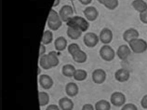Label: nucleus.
Instances as JSON below:
<instances>
[{"label":"nucleus","instance_id":"obj_36","mask_svg":"<svg viewBox=\"0 0 147 110\" xmlns=\"http://www.w3.org/2000/svg\"><path fill=\"white\" fill-rule=\"evenodd\" d=\"M92 0H79V2L82 4V5H85V6H87V5H90V4L91 3Z\"/></svg>","mask_w":147,"mask_h":110},{"label":"nucleus","instance_id":"obj_29","mask_svg":"<svg viewBox=\"0 0 147 110\" xmlns=\"http://www.w3.org/2000/svg\"><path fill=\"white\" fill-rule=\"evenodd\" d=\"M67 50H68L69 54H71L73 56L74 54H76L77 52H79L81 49L78 44H76V43H72V44H70L67 47Z\"/></svg>","mask_w":147,"mask_h":110},{"label":"nucleus","instance_id":"obj_19","mask_svg":"<svg viewBox=\"0 0 147 110\" xmlns=\"http://www.w3.org/2000/svg\"><path fill=\"white\" fill-rule=\"evenodd\" d=\"M76 67L72 65H64L61 68V73L66 77H74V75L76 73Z\"/></svg>","mask_w":147,"mask_h":110},{"label":"nucleus","instance_id":"obj_28","mask_svg":"<svg viewBox=\"0 0 147 110\" xmlns=\"http://www.w3.org/2000/svg\"><path fill=\"white\" fill-rule=\"evenodd\" d=\"M39 66L42 69H45V70H49L50 68H52L48 60V54H45L39 58Z\"/></svg>","mask_w":147,"mask_h":110},{"label":"nucleus","instance_id":"obj_4","mask_svg":"<svg viewBox=\"0 0 147 110\" xmlns=\"http://www.w3.org/2000/svg\"><path fill=\"white\" fill-rule=\"evenodd\" d=\"M100 58L105 62H112L115 57V50L109 45H103L100 49Z\"/></svg>","mask_w":147,"mask_h":110},{"label":"nucleus","instance_id":"obj_17","mask_svg":"<svg viewBox=\"0 0 147 110\" xmlns=\"http://www.w3.org/2000/svg\"><path fill=\"white\" fill-rule=\"evenodd\" d=\"M131 6L135 10L140 13L147 10V3L144 0H133L132 3H131Z\"/></svg>","mask_w":147,"mask_h":110},{"label":"nucleus","instance_id":"obj_22","mask_svg":"<svg viewBox=\"0 0 147 110\" xmlns=\"http://www.w3.org/2000/svg\"><path fill=\"white\" fill-rule=\"evenodd\" d=\"M82 33L83 32H81L79 29H76L75 27H68L67 28V36L69 37V38L73 39V40L78 39L81 37Z\"/></svg>","mask_w":147,"mask_h":110},{"label":"nucleus","instance_id":"obj_5","mask_svg":"<svg viewBox=\"0 0 147 110\" xmlns=\"http://www.w3.org/2000/svg\"><path fill=\"white\" fill-rule=\"evenodd\" d=\"M110 103L117 107H122L126 104V96L123 92H115L111 94Z\"/></svg>","mask_w":147,"mask_h":110},{"label":"nucleus","instance_id":"obj_7","mask_svg":"<svg viewBox=\"0 0 147 110\" xmlns=\"http://www.w3.org/2000/svg\"><path fill=\"white\" fill-rule=\"evenodd\" d=\"M60 18L63 22H67L72 17H74V10L70 5H64L61 7L59 11Z\"/></svg>","mask_w":147,"mask_h":110},{"label":"nucleus","instance_id":"obj_32","mask_svg":"<svg viewBox=\"0 0 147 110\" xmlns=\"http://www.w3.org/2000/svg\"><path fill=\"white\" fill-rule=\"evenodd\" d=\"M141 105L144 109H147V94L142 98V100H141Z\"/></svg>","mask_w":147,"mask_h":110},{"label":"nucleus","instance_id":"obj_11","mask_svg":"<svg viewBox=\"0 0 147 110\" xmlns=\"http://www.w3.org/2000/svg\"><path fill=\"white\" fill-rule=\"evenodd\" d=\"M84 15H85V18H86L88 22H94L96 21V19L98 18L99 12L95 7L90 6V7H87L86 9L84 10Z\"/></svg>","mask_w":147,"mask_h":110},{"label":"nucleus","instance_id":"obj_27","mask_svg":"<svg viewBox=\"0 0 147 110\" xmlns=\"http://www.w3.org/2000/svg\"><path fill=\"white\" fill-rule=\"evenodd\" d=\"M88 77V73L84 69H76V73L74 75V78L76 81H84Z\"/></svg>","mask_w":147,"mask_h":110},{"label":"nucleus","instance_id":"obj_6","mask_svg":"<svg viewBox=\"0 0 147 110\" xmlns=\"http://www.w3.org/2000/svg\"><path fill=\"white\" fill-rule=\"evenodd\" d=\"M84 44L85 46H87L88 48H94L95 46H97V44L100 41L99 36H97L95 33H86L83 38Z\"/></svg>","mask_w":147,"mask_h":110},{"label":"nucleus","instance_id":"obj_2","mask_svg":"<svg viewBox=\"0 0 147 110\" xmlns=\"http://www.w3.org/2000/svg\"><path fill=\"white\" fill-rule=\"evenodd\" d=\"M63 21L60 18L59 13L57 12L56 10H54L53 9L50 10L49 14V18H48V22L47 24L49 26V30L51 31H57L61 28V24H63Z\"/></svg>","mask_w":147,"mask_h":110},{"label":"nucleus","instance_id":"obj_1","mask_svg":"<svg viewBox=\"0 0 147 110\" xmlns=\"http://www.w3.org/2000/svg\"><path fill=\"white\" fill-rule=\"evenodd\" d=\"M68 27H75L76 29H79L81 32H87V30L90 27V23L86 18L80 16H74L66 22Z\"/></svg>","mask_w":147,"mask_h":110},{"label":"nucleus","instance_id":"obj_9","mask_svg":"<svg viewBox=\"0 0 147 110\" xmlns=\"http://www.w3.org/2000/svg\"><path fill=\"white\" fill-rule=\"evenodd\" d=\"M100 41L103 43L104 45H109L110 43L113 40V32L109 28H103L100 31V33L99 35Z\"/></svg>","mask_w":147,"mask_h":110},{"label":"nucleus","instance_id":"obj_30","mask_svg":"<svg viewBox=\"0 0 147 110\" xmlns=\"http://www.w3.org/2000/svg\"><path fill=\"white\" fill-rule=\"evenodd\" d=\"M121 110H138V107L134 104H125L121 107Z\"/></svg>","mask_w":147,"mask_h":110},{"label":"nucleus","instance_id":"obj_18","mask_svg":"<svg viewBox=\"0 0 147 110\" xmlns=\"http://www.w3.org/2000/svg\"><path fill=\"white\" fill-rule=\"evenodd\" d=\"M54 47L57 52H63L67 48V40L64 37H59L54 41Z\"/></svg>","mask_w":147,"mask_h":110},{"label":"nucleus","instance_id":"obj_31","mask_svg":"<svg viewBox=\"0 0 147 110\" xmlns=\"http://www.w3.org/2000/svg\"><path fill=\"white\" fill-rule=\"evenodd\" d=\"M140 20L142 23H145L147 24V10L144 11V12L140 13Z\"/></svg>","mask_w":147,"mask_h":110},{"label":"nucleus","instance_id":"obj_25","mask_svg":"<svg viewBox=\"0 0 147 110\" xmlns=\"http://www.w3.org/2000/svg\"><path fill=\"white\" fill-rule=\"evenodd\" d=\"M48 60L49 62L51 67H56V66L60 64V60L58 58V54L56 52H50L48 54Z\"/></svg>","mask_w":147,"mask_h":110},{"label":"nucleus","instance_id":"obj_16","mask_svg":"<svg viewBox=\"0 0 147 110\" xmlns=\"http://www.w3.org/2000/svg\"><path fill=\"white\" fill-rule=\"evenodd\" d=\"M59 107L61 110H73L74 102L69 97H63L59 100Z\"/></svg>","mask_w":147,"mask_h":110},{"label":"nucleus","instance_id":"obj_21","mask_svg":"<svg viewBox=\"0 0 147 110\" xmlns=\"http://www.w3.org/2000/svg\"><path fill=\"white\" fill-rule=\"evenodd\" d=\"M72 57H73V60L76 62H77V64H84V62L87 61L88 55L86 52H83L82 50H80L79 52H77L76 54H74Z\"/></svg>","mask_w":147,"mask_h":110},{"label":"nucleus","instance_id":"obj_26","mask_svg":"<svg viewBox=\"0 0 147 110\" xmlns=\"http://www.w3.org/2000/svg\"><path fill=\"white\" fill-rule=\"evenodd\" d=\"M53 41V33L51 30H46L44 34H43V37H42V40L41 43L44 45H49Z\"/></svg>","mask_w":147,"mask_h":110},{"label":"nucleus","instance_id":"obj_8","mask_svg":"<svg viewBox=\"0 0 147 110\" xmlns=\"http://www.w3.org/2000/svg\"><path fill=\"white\" fill-rule=\"evenodd\" d=\"M91 77L95 84H102L106 79V72L103 69H95L91 74Z\"/></svg>","mask_w":147,"mask_h":110},{"label":"nucleus","instance_id":"obj_37","mask_svg":"<svg viewBox=\"0 0 147 110\" xmlns=\"http://www.w3.org/2000/svg\"><path fill=\"white\" fill-rule=\"evenodd\" d=\"M60 4V0H55L54 1V3H53V7H57L58 5Z\"/></svg>","mask_w":147,"mask_h":110},{"label":"nucleus","instance_id":"obj_12","mask_svg":"<svg viewBox=\"0 0 147 110\" xmlns=\"http://www.w3.org/2000/svg\"><path fill=\"white\" fill-rule=\"evenodd\" d=\"M130 77V72L127 69L125 68H120L117 70V72L115 73V80L118 81V82H126L129 79Z\"/></svg>","mask_w":147,"mask_h":110},{"label":"nucleus","instance_id":"obj_24","mask_svg":"<svg viewBox=\"0 0 147 110\" xmlns=\"http://www.w3.org/2000/svg\"><path fill=\"white\" fill-rule=\"evenodd\" d=\"M38 100L41 107H46L49 103V95L45 92H38Z\"/></svg>","mask_w":147,"mask_h":110},{"label":"nucleus","instance_id":"obj_39","mask_svg":"<svg viewBox=\"0 0 147 110\" xmlns=\"http://www.w3.org/2000/svg\"><path fill=\"white\" fill-rule=\"evenodd\" d=\"M70 1H75V0H70Z\"/></svg>","mask_w":147,"mask_h":110},{"label":"nucleus","instance_id":"obj_35","mask_svg":"<svg viewBox=\"0 0 147 110\" xmlns=\"http://www.w3.org/2000/svg\"><path fill=\"white\" fill-rule=\"evenodd\" d=\"M46 110H61L60 107H58L56 105H49L47 107Z\"/></svg>","mask_w":147,"mask_h":110},{"label":"nucleus","instance_id":"obj_20","mask_svg":"<svg viewBox=\"0 0 147 110\" xmlns=\"http://www.w3.org/2000/svg\"><path fill=\"white\" fill-rule=\"evenodd\" d=\"M100 4H102L109 10H114L118 7V0H98Z\"/></svg>","mask_w":147,"mask_h":110},{"label":"nucleus","instance_id":"obj_38","mask_svg":"<svg viewBox=\"0 0 147 110\" xmlns=\"http://www.w3.org/2000/svg\"><path fill=\"white\" fill-rule=\"evenodd\" d=\"M41 67H40V66H38V75H39V76H40V73H41V69H40Z\"/></svg>","mask_w":147,"mask_h":110},{"label":"nucleus","instance_id":"obj_13","mask_svg":"<svg viewBox=\"0 0 147 110\" xmlns=\"http://www.w3.org/2000/svg\"><path fill=\"white\" fill-rule=\"evenodd\" d=\"M131 53V50L129 48V45H121L118 47V49L117 50V55L120 60L124 61L126 59L129 58V56Z\"/></svg>","mask_w":147,"mask_h":110},{"label":"nucleus","instance_id":"obj_14","mask_svg":"<svg viewBox=\"0 0 147 110\" xmlns=\"http://www.w3.org/2000/svg\"><path fill=\"white\" fill-rule=\"evenodd\" d=\"M65 92L69 97H75L79 92V88L75 82H69L65 86Z\"/></svg>","mask_w":147,"mask_h":110},{"label":"nucleus","instance_id":"obj_10","mask_svg":"<svg viewBox=\"0 0 147 110\" xmlns=\"http://www.w3.org/2000/svg\"><path fill=\"white\" fill-rule=\"evenodd\" d=\"M38 82H39L40 87H42L44 90H49L52 88L54 84V81L52 77L49 76V75H40L39 78H38Z\"/></svg>","mask_w":147,"mask_h":110},{"label":"nucleus","instance_id":"obj_34","mask_svg":"<svg viewBox=\"0 0 147 110\" xmlns=\"http://www.w3.org/2000/svg\"><path fill=\"white\" fill-rule=\"evenodd\" d=\"M46 54V47L44 44H40V49H39V56H43V55Z\"/></svg>","mask_w":147,"mask_h":110},{"label":"nucleus","instance_id":"obj_23","mask_svg":"<svg viewBox=\"0 0 147 110\" xmlns=\"http://www.w3.org/2000/svg\"><path fill=\"white\" fill-rule=\"evenodd\" d=\"M112 104L109 101L106 100H100L95 104V110H111Z\"/></svg>","mask_w":147,"mask_h":110},{"label":"nucleus","instance_id":"obj_3","mask_svg":"<svg viewBox=\"0 0 147 110\" xmlns=\"http://www.w3.org/2000/svg\"><path fill=\"white\" fill-rule=\"evenodd\" d=\"M129 46L131 52L137 54L144 53L147 50V42L144 39L142 38H135L129 42Z\"/></svg>","mask_w":147,"mask_h":110},{"label":"nucleus","instance_id":"obj_15","mask_svg":"<svg viewBox=\"0 0 147 110\" xmlns=\"http://www.w3.org/2000/svg\"><path fill=\"white\" fill-rule=\"evenodd\" d=\"M139 37V31L135 28H129L123 33V39L129 43L130 40Z\"/></svg>","mask_w":147,"mask_h":110},{"label":"nucleus","instance_id":"obj_33","mask_svg":"<svg viewBox=\"0 0 147 110\" xmlns=\"http://www.w3.org/2000/svg\"><path fill=\"white\" fill-rule=\"evenodd\" d=\"M81 110H95V107L91 104H86L83 105Z\"/></svg>","mask_w":147,"mask_h":110}]
</instances>
